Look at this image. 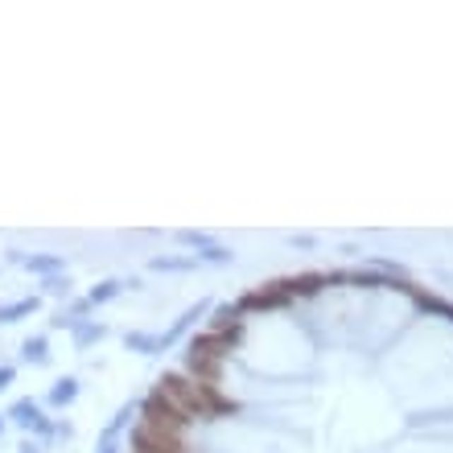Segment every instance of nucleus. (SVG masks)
I'll list each match as a JSON object with an SVG mask.
<instances>
[{
  "label": "nucleus",
  "instance_id": "1",
  "mask_svg": "<svg viewBox=\"0 0 453 453\" xmlns=\"http://www.w3.org/2000/svg\"><path fill=\"white\" fill-rule=\"evenodd\" d=\"M8 420H13V425H21V429L42 433V437H49V433H54V425L42 416V408L33 404V400H17V404L8 408Z\"/></svg>",
  "mask_w": 453,
  "mask_h": 453
},
{
  "label": "nucleus",
  "instance_id": "2",
  "mask_svg": "<svg viewBox=\"0 0 453 453\" xmlns=\"http://www.w3.org/2000/svg\"><path fill=\"white\" fill-rule=\"evenodd\" d=\"M206 310H211V305H206V301H198V305H190V310H186L182 317H177V322H173V326H169L165 334H157V338H161V351H169V346H173L177 338L186 334V330H190V326H194V322H198V317H202Z\"/></svg>",
  "mask_w": 453,
  "mask_h": 453
},
{
  "label": "nucleus",
  "instance_id": "3",
  "mask_svg": "<svg viewBox=\"0 0 453 453\" xmlns=\"http://www.w3.org/2000/svg\"><path fill=\"white\" fill-rule=\"evenodd\" d=\"M21 363H29V367H46L49 363V342L46 334H33L21 342Z\"/></svg>",
  "mask_w": 453,
  "mask_h": 453
},
{
  "label": "nucleus",
  "instance_id": "4",
  "mask_svg": "<svg viewBox=\"0 0 453 453\" xmlns=\"http://www.w3.org/2000/svg\"><path fill=\"white\" fill-rule=\"evenodd\" d=\"M78 400V380L74 375H66V380H58L54 387H49V396H46V404L49 408H66Z\"/></svg>",
  "mask_w": 453,
  "mask_h": 453
},
{
  "label": "nucleus",
  "instance_id": "5",
  "mask_svg": "<svg viewBox=\"0 0 453 453\" xmlns=\"http://www.w3.org/2000/svg\"><path fill=\"white\" fill-rule=\"evenodd\" d=\"M71 330H74V346H78V351H87L91 342H99V338L107 334V326H103V322H87V317H83V322H74Z\"/></svg>",
  "mask_w": 453,
  "mask_h": 453
},
{
  "label": "nucleus",
  "instance_id": "6",
  "mask_svg": "<svg viewBox=\"0 0 453 453\" xmlns=\"http://www.w3.org/2000/svg\"><path fill=\"white\" fill-rule=\"evenodd\" d=\"M124 346L136 351V355H161V338L157 334H141V330H128L124 334Z\"/></svg>",
  "mask_w": 453,
  "mask_h": 453
},
{
  "label": "nucleus",
  "instance_id": "7",
  "mask_svg": "<svg viewBox=\"0 0 453 453\" xmlns=\"http://www.w3.org/2000/svg\"><path fill=\"white\" fill-rule=\"evenodd\" d=\"M148 268H153V272H194L198 260H194V256H153Z\"/></svg>",
  "mask_w": 453,
  "mask_h": 453
},
{
  "label": "nucleus",
  "instance_id": "8",
  "mask_svg": "<svg viewBox=\"0 0 453 453\" xmlns=\"http://www.w3.org/2000/svg\"><path fill=\"white\" fill-rule=\"evenodd\" d=\"M124 288H128V281H99V285L87 293V301H91V305H107V301H116Z\"/></svg>",
  "mask_w": 453,
  "mask_h": 453
},
{
  "label": "nucleus",
  "instance_id": "9",
  "mask_svg": "<svg viewBox=\"0 0 453 453\" xmlns=\"http://www.w3.org/2000/svg\"><path fill=\"white\" fill-rule=\"evenodd\" d=\"M37 310V297H25V301H13V305H0V322H21L25 313Z\"/></svg>",
  "mask_w": 453,
  "mask_h": 453
},
{
  "label": "nucleus",
  "instance_id": "10",
  "mask_svg": "<svg viewBox=\"0 0 453 453\" xmlns=\"http://www.w3.org/2000/svg\"><path fill=\"white\" fill-rule=\"evenodd\" d=\"M25 268H29V272L54 276V272H62V256H25Z\"/></svg>",
  "mask_w": 453,
  "mask_h": 453
},
{
  "label": "nucleus",
  "instance_id": "11",
  "mask_svg": "<svg viewBox=\"0 0 453 453\" xmlns=\"http://www.w3.org/2000/svg\"><path fill=\"white\" fill-rule=\"evenodd\" d=\"M194 260L198 264H231L235 256L223 247V243H211V247H202V252H194Z\"/></svg>",
  "mask_w": 453,
  "mask_h": 453
},
{
  "label": "nucleus",
  "instance_id": "12",
  "mask_svg": "<svg viewBox=\"0 0 453 453\" xmlns=\"http://www.w3.org/2000/svg\"><path fill=\"white\" fill-rule=\"evenodd\" d=\"M177 239H182V243H186V247H198V252H202V247H211V243H215V239L206 235V231H177Z\"/></svg>",
  "mask_w": 453,
  "mask_h": 453
},
{
  "label": "nucleus",
  "instance_id": "13",
  "mask_svg": "<svg viewBox=\"0 0 453 453\" xmlns=\"http://www.w3.org/2000/svg\"><path fill=\"white\" fill-rule=\"evenodd\" d=\"M49 297H71V281L66 276H46V285H42Z\"/></svg>",
  "mask_w": 453,
  "mask_h": 453
},
{
  "label": "nucleus",
  "instance_id": "14",
  "mask_svg": "<svg viewBox=\"0 0 453 453\" xmlns=\"http://www.w3.org/2000/svg\"><path fill=\"white\" fill-rule=\"evenodd\" d=\"M13 380H17V367H13V363H0V392L13 387Z\"/></svg>",
  "mask_w": 453,
  "mask_h": 453
},
{
  "label": "nucleus",
  "instance_id": "15",
  "mask_svg": "<svg viewBox=\"0 0 453 453\" xmlns=\"http://www.w3.org/2000/svg\"><path fill=\"white\" fill-rule=\"evenodd\" d=\"M21 453H42V445L37 441H21Z\"/></svg>",
  "mask_w": 453,
  "mask_h": 453
},
{
  "label": "nucleus",
  "instance_id": "16",
  "mask_svg": "<svg viewBox=\"0 0 453 453\" xmlns=\"http://www.w3.org/2000/svg\"><path fill=\"white\" fill-rule=\"evenodd\" d=\"M99 453H119V449H116V441H99Z\"/></svg>",
  "mask_w": 453,
  "mask_h": 453
},
{
  "label": "nucleus",
  "instance_id": "17",
  "mask_svg": "<svg viewBox=\"0 0 453 453\" xmlns=\"http://www.w3.org/2000/svg\"><path fill=\"white\" fill-rule=\"evenodd\" d=\"M0 433H4V416H0Z\"/></svg>",
  "mask_w": 453,
  "mask_h": 453
}]
</instances>
